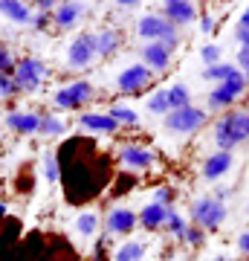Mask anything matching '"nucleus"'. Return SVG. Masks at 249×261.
Segmentation results:
<instances>
[{
    "mask_svg": "<svg viewBox=\"0 0 249 261\" xmlns=\"http://www.w3.org/2000/svg\"><path fill=\"white\" fill-rule=\"evenodd\" d=\"M0 18L15 23V27H32L35 20V6H26L20 0H0Z\"/></svg>",
    "mask_w": 249,
    "mask_h": 261,
    "instance_id": "nucleus-17",
    "label": "nucleus"
},
{
    "mask_svg": "<svg viewBox=\"0 0 249 261\" xmlns=\"http://www.w3.org/2000/svg\"><path fill=\"white\" fill-rule=\"evenodd\" d=\"M206 122H209V111L188 105V108H180V111H171L168 116H162V128L168 134H177V137H188V134H197L200 128H206Z\"/></svg>",
    "mask_w": 249,
    "mask_h": 261,
    "instance_id": "nucleus-6",
    "label": "nucleus"
},
{
    "mask_svg": "<svg viewBox=\"0 0 249 261\" xmlns=\"http://www.w3.org/2000/svg\"><path fill=\"white\" fill-rule=\"evenodd\" d=\"M139 226V212L128 209V206H113L104 215V232L107 235H130Z\"/></svg>",
    "mask_w": 249,
    "mask_h": 261,
    "instance_id": "nucleus-11",
    "label": "nucleus"
},
{
    "mask_svg": "<svg viewBox=\"0 0 249 261\" xmlns=\"http://www.w3.org/2000/svg\"><path fill=\"white\" fill-rule=\"evenodd\" d=\"M6 212H9V209H6V203H3V200H0V218H6Z\"/></svg>",
    "mask_w": 249,
    "mask_h": 261,
    "instance_id": "nucleus-42",
    "label": "nucleus"
},
{
    "mask_svg": "<svg viewBox=\"0 0 249 261\" xmlns=\"http://www.w3.org/2000/svg\"><path fill=\"white\" fill-rule=\"evenodd\" d=\"M243 90H246V79H243V73L238 70L232 79H226V82H220V84L212 87V93L206 96V111H212V113L232 111L235 102L243 96Z\"/></svg>",
    "mask_w": 249,
    "mask_h": 261,
    "instance_id": "nucleus-5",
    "label": "nucleus"
},
{
    "mask_svg": "<svg viewBox=\"0 0 249 261\" xmlns=\"http://www.w3.org/2000/svg\"><path fill=\"white\" fill-rule=\"evenodd\" d=\"M78 125L84 130H93V134H116L119 130V122L113 119L110 113H99V111L81 113L78 116Z\"/></svg>",
    "mask_w": 249,
    "mask_h": 261,
    "instance_id": "nucleus-19",
    "label": "nucleus"
},
{
    "mask_svg": "<svg viewBox=\"0 0 249 261\" xmlns=\"http://www.w3.org/2000/svg\"><path fill=\"white\" fill-rule=\"evenodd\" d=\"M102 229V215L93 212V209H84L78 218H75V232L81 235V238H96Z\"/></svg>",
    "mask_w": 249,
    "mask_h": 261,
    "instance_id": "nucleus-23",
    "label": "nucleus"
},
{
    "mask_svg": "<svg viewBox=\"0 0 249 261\" xmlns=\"http://www.w3.org/2000/svg\"><path fill=\"white\" fill-rule=\"evenodd\" d=\"M226 203L217 200L214 195H203V197H194L191 206H188V218H191L194 226H200L203 232H214V229H220L223 221H226Z\"/></svg>",
    "mask_w": 249,
    "mask_h": 261,
    "instance_id": "nucleus-4",
    "label": "nucleus"
},
{
    "mask_svg": "<svg viewBox=\"0 0 249 261\" xmlns=\"http://www.w3.org/2000/svg\"><path fill=\"white\" fill-rule=\"evenodd\" d=\"M168 99H171V111H180V108L194 105L191 102V90H188L183 82H177V84H171V87H168Z\"/></svg>",
    "mask_w": 249,
    "mask_h": 261,
    "instance_id": "nucleus-29",
    "label": "nucleus"
},
{
    "mask_svg": "<svg viewBox=\"0 0 249 261\" xmlns=\"http://www.w3.org/2000/svg\"><path fill=\"white\" fill-rule=\"evenodd\" d=\"M238 27H243V29H249V6L243 12H240V18H238Z\"/></svg>",
    "mask_w": 249,
    "mask_h": 261,
    "instance_id": "nucleus-41",
    "label": "nucleus"
},
{
    "mask_svg": "<svg viewBox=\"0 0 249 261\" xmlns=\"http://www.w3.org/2000/svg\"><path fill=\"white\" fill-rule=\"evenodd\" d=\"M41 134L49 137V140H56V137H64L67 134V122L61 116H52V113H46L41 116Z\"/></svg>",
    "mask_w": 249,
    "mask_h": 261,
    "instance_id": "nucleus-28",
    "label": "nucleus"
},
{
    "mask_svg": "<svg viewBox=\"0 0 249 261\" xmlns=\"http://www.w3.org/2000/svg\"><path fill=\"white\" fill-rule=\"evenodd\" d=\"M93 99H96V87L87 79H75L73 84L58 87L52 93V105L58 111H81L84 105H90Z\"/></svg>",
    "mask_w": 249,
    "mask_h": 261,
    "instance_id": "nucleus-8",
    "label": "nucleus"
},
{
    "mask_svg": "<svg viewBox=\"0 0 249 261\" xmlns=\"http://www.w3.org/2000/svg\"><path fill=\"white\" fill-rule=\"evenodd\" d=\"M41 174H44V180L49 183V186L61 183V166H58V154H52V151H44V154H41Z\"/></svg>",
    "mask_w": 249,
    "mask_h": 261,
    "instance_id": "nucleus-26",
    "label": "nucleus"
},
{
    "mask_svg": "<svg viewBox=\"0 0 249 261\" xmlns=\"http://www.w3.org/2000/svg\"><path fill=\"white\" fill-rule=\"evenodd\" d=\"M174 197H177V192L171 186H159L157 192H154V203H159V206H165L168 209V206L174 203Z\"/></svg>",
    "mask_w": 249,
    "mask_h": 261,
    "instance_id": "nucleus-34",
    "label": "nucleus"
},
{
    "mask_svg": "<svg viewBox=\"0 0 249 261\" xmlns=\"http://www.w3.org/2000/svg\"><path fill=\"white\" fill-rule=\"evenodd\" d=\"M119 9H125V12H130V9H136V6H142V3H136V0H122V3H116Z\"/></svg>",
    "mask_w": 249,
    "mask_h": 261,
    "instance_id": "nucleus-40",
    "label": "nucleus"
},
{
    "mask_svg": "<svg viewBox=\"0 0 249 261\" xmlns=\"http://www.w3.org/2000/svg\"><path fill=\"white\" fill-rule=\"evenodd\" d=\"M162 224H165V206L154 203V200L142 206V212H139V226L142 229L157 232V229H162Z\"/></svg>",
    "mask_w": 249,
    "mask_h": 261,
    "instance_id": "nucleus-21",
    "label": "nucleus"
},
{
    "mask_svg": "<svg viewBox=\"0 0 249 261\" xmlns=\"http://www.w3.org/2000/svg\"><path fill=\"white\" fill-rule=\"evenodd\" d=\"M154 79H157V75H154L145 64H142V61H139V64L125 67V70L116 75V90H119V93H125V96H139V93H145V90H151Z\"/></svg>",
    "mask_w": 249,
    "mask_h": 261,
    "instance_id": "nucleus-9",
    "label": "nucleus"
},
{
    "mask_svg": "<svg viewBox=\"0 0 249 261\" xmlns=\"http://www.w3.org/2000/svg\"><path fill=\"white\" fill-rule=\"evenodd\" d=\"M246 215H249V200H246Z\"/></svg>",
    "mask_w": 249,
    "mask_h": 261,
    "instance_id": "nucleus-45",
    "label": "nucleus"
},
{
    "mask_svg": "<svg viewBox=\"0 0 249 261\" xmlns=\"http://www.w3.org/2000/svg\"><path fill=\"white\" fill-rule=\"evenodd\" d=\"M243 79H246V87H249V70H246V73H243Z\"/></svg>",
    "mask_w": 249,
    "mask_h": 261,
    "instance_id": "nucleus-44",
    "label": "nucleus"
},
{
    "mask_svg": "<svg viewBox=\"0 0 249 261\" xmlns=\"http://www.w3.org/2000/svg\"><path fill=\"white\" fill-rule=\"evenodd\" d=\"M200 58H203L206 67H214L223 61V49L217 44H206V47H200Z\"/></svg>",
    "mask_w": 249,
    "mask_h": 261,
    "instance_id": "nucleus-31",
    "label": "nucleus"
},
{
    "mask_svg": "<svg viewBox=\"0 0 249 261\" xmlns=\"http://www.w3.org/2000/svg\"><path fill=\"white\" fill-rule=\"evenodd\" d=\"M238 252H240V255H249V229H246V232H240V238H238Z\"/></svg>",
    "mask_w": 249,
    "mask_h": 261,
    "instance_id": "nucleus-39",
    "label": "nucleus"
},
{
    "mask_svg": "<svg viewBox=\"0 0 249 261\" xmlns=\"http://www.w3.org/2000/svg\"><path fill=\"white\" fill-rule=\"evenodd\" d=\"M15 93H20L15 79H12L9 73H0V99H12Z\"/></svg>",
    "mask_w": 249,
    "mask_h": 261,
    "instance_id": "nucleus-33",
    "label": "nucleus"
},
{
    "mask_svg": "<svg viewBox=\"0 0 249 261\" xmlns=\"http://www.w3.org/2000/svg\"><path fill=\"white\" fill-rule=\"evenodd\" d=\"M212 261H232V258H226V255H214Z\"/></svg>",
    "mask_w": 249,
    "mask_h": 261,
    "instance_id": "nucleus-43",
    "label": "nucleus"
},
{
    "mask_svg": "<svg viewBox=\"0 0 249 261\" xmlns=\"http://www.w3.org/2000/svg\"><path fill=\"white\" fill-rule=\"evenodd\" d=\"M96 61V47H93V38H90V29H84L70 41L67 47V64L73 70H87V67Z\"/></svg>",
    "mask_w": 249,
    "mask_h": 261,
    "instance_id": "nucleus-10",
    "label": "nucleus"
},
{
    "mask_svg": "<svg viewBox=\"0 0 249 261\" xmlns=\"http://www.w3.org/2000/svg\"><path fill=\"white\" fill-rule=\"evenodd\" d=\"M139 56H142V64L157 75V73H165L168 67H171V61H174V49H168L165 44H142Z\"/></svg>",
    "mask_w": 249,
    "mask_h": 261,
    "instance_id": "nucleus-14",
    "label": "nucleus"
},
{
    "mask_svg": "<svg viewBox=\"0 0 249 261\" xmlns=\"http://www.w3.org/2000/svg\"><path fill=\"white\" fill-rule=\"evenodd\" d=\"M145 255H148L145 241H122L113 250L110 261H145Z\"/></svg>",
    "mask_w": 249,
    "mask_h": 261,
    "instance_id": "nucleus-22",
    "label": "nucleus"
},
{
    "mask_svg": "<svg viewBox=\"0 0 249 261\" xmlns=\"http://www.w3.org/2000/svg\"><path fill=\"white\" fill-rule=\"evenodd\" d=\"M46 73H49V70H46V64L38 56H23V58H18L12 79H15L20 93H38L41 84H44V79H46Z\"/></svg>",
    "mask_w": 249,
    "mask_h": 261,
    "instance_id": "nucleus-7",
    "label": "nucleus"
},
{
    "mask_svg": "<svg viewBox=\"0 0 249 261\" xmlns=\"http://www.w3.org/2000/svg\"><path fill=\"white\" fill-rule=\"evenodd\" d=\"M119 163L125 168H133V171H148L157 163V154L145 145H122L119 148Z\"/></svg>",
    "mask_w": 249,
    "mask_h": 261,
    "instance_id": "nucleus-15",
    "label": "nucleus"
},
{
    "mask_svg": "<svg viewBox=\"0 0 249 261\" xmlns=\"http://www.w3.org/2000/svg\"><path fill=\"white\" fill-rule=\"evenodd\" d=\"M235 44H238V49H246L249 53V29L235 27Z\"/></svg>",
    "mask_w": 249,
    "mask_h": 261,
    "instance_id": "nucleus-37",
    "label": "nucleus"
},
{
    "mask_svg": "<svg viewBox=\"0 0 249 261\" xmlns=\"http://www.w3.org/2000/svg\"><path fill=\"white\" fill-rule=\"evenodd\" d=\"M235 67H238L240 73H246L249 70V53L246 49H238V53H235Z\"/></svg>",
    "mask_w": 249,
    "mask_h": 261,
    "instance_id": "nucleus-38",
    "label": "nucleus"
},
{
    "mask_svg": "<svg viewBox=\"0 0 249 261\" xmlns=\"http://www.w3.org/2000/svg\"><path fill=\"white\" fill-rule=\"evenodd\" d=\"M232 168H235V154H232V151H212V154L203 160L200 174H203V180H209V183H217L220 177L229 174Z\"/></svg>",
    "mask_w": 249,
    "mask_h": 261,
    "instance_id": "nucleus-12",
    "label": "nucleus"
},
{
    "mask_svg": "<svg viewBox=\"0 0 249 261\" xmlns=\"http://www.w3.org/2000/svg\"><path fill=\"white\" fill-rule=\"evenodd\" d=\"M183 244H188V247H203V244H206V232L200 229V226L188 224V229H185V235H183Z\"/></svg>",
    "mask_w": 249,
    "mask_h": 261,
    "instance_id": "nucleus-32",
    "label": "nucleus"
},
{
    "mask_svg": "<svg viewBox=\"0 0 249 261\" xmlns=\"http://www.w3.org/2000/svg\"><path fill=\"white\" fill-rule=\"evenodd\" d=\"M148 113H157V116H168L171 113V99H168V87H157L154 93L145 99Z\"/></svg>",
    "mask_w": 249,
    "mask_h": 261,
    "instance_id": "nucleus-24",
    "label": "nucleus"
},
{
    "mask_svg": "<svg viewBox=\"0 0 249 261\" xmlns=\"http://www.w3.org/2000/svg\"><path fill=\"white\" fill-rule=\"evenodd\" d=\"M212 140L217 151H235L249 142V108H232L220 113L212 125Z\"/></svg>",
    "mask_w": 249,
    "mask_h": 261,
    "instance_id": "nucleus-2",
    "label": "nucleus"
},
{
    "mask_svg": "<svg viewBox=\"0 0 249 261\" xmlns=\"http://www.w3.org/2000/svg\"><path fill=\"white\" fill-rule=\"evenodd\" d=\"M235 73H238V67L232 64V61H220V64H214V67H203L200 79H206V82H214V84H220V82H226V79H232Z\"/></svg>",
    "mask_w": 249,
    "mask_h": 261,
    "instance_id": "nucleus-27",
    "label": "nucleus"
},
{
    "mask_svg": "<svg viewBox=\"0 0 249 261\" xmlns=\"http://www.w3.org/2000/svg\"><path fill=\"white\" fill-rule=\"evenodd\" d=\"M162 229H165L168 235H174L177 241H183L185 229H188V221H185L183 215L177 212L174 206H168V209H165V224H162Z\"/></svg>",
    "mask_w": 249,
    "mask_h": 261,
    "instance_id": "nucleus-25",
    "label": "nucleus"
},
{
    "mask_svg": "<svg viewBox=\"0 0 249 261\" xmlns=\"http://www.w3.org/2000/svg\"><path fill=\"white\" fill-rule=\"evenodd\" d=\"M200 32H203V35H212V32H217V20H214L209 12H200Z\"/></svg>",
    "mask_w": 249,
    "mask_h": 261,
    "instance_id": "nucleus-36",
    "label": "nucleus"
},
{
    "mask_svg": "<svg viewBox=\"0 0 249 261\" xmlns=\"http://www.w3.org/2000/svg\"><path fill=\"white\" fill-rule=\"evenodd\" d=\"M136 35L145 41V44H165L168 49H177L183 44L180 38V29L174 23H168L159 12H148L136 20Z\"/></svg>",
    "mask_w": 249,
    "mask_h": 261,
    "instance_id": "nucleus-3",
    "label": "nucleus"
},
{
    "mask_svg": "<svg viewBox=\"0 0 249 261\" xmlns=\"http://www.w3.org/2000/svg\"><path fill=\"white\" fill-rule=\"evenodd\" d=\"M96 145H99L96 140L73 137L58 151V157H70V163H58L61 166V186H64V195L70 203H87V200L102 195L104 186L110 183V166Z\"/></svg>",
    "mask_w": 249,
    "mask_h": 261,
    "instance_id": "nucleus-1",
    "label": "nucleus"
},
{
    "mask_svg": "<svg viewBox=\"0 0 249 261\" xmlns=\"http://www.w3.org/2000/svg\"><path fill=\"white\" fill-rule=\"evenodd\" d=\"M6 128L9 130H15V134H41V116L38 113H32V111H12V113H6Z\"/></svg>",
    "mask_w": 249,
    "mask_h": 261,
    "instance_id": "nucleus-18",
    "label": "nucleus"
},
{
    "mask_svg": "<svg viewBox=\"0 0 249 261\" xmlns=\"http://www.w3.org/2000/svg\"><path fill=\"white\" fill-rule=\"evenodd\" d=\"M93 47H96V58H107L113 53H119L122 47V32L113 27H102V29H90Z\"/></svg>",
    "mask_w": 249,
    "mask_h": 261,
    "instance_id": "nucleus-16",
    "label": "nucleus"
},
{
    "mask_svg": "<svg viewBox=\"0 0 249 261\" xmlns=\"http://www.w3.org/2000/svg\"><path fill=\"white\" fill-rule=\"evenodd\" d=\"M159 15H162L168 23H174L177 29H180V27H188V23H194V20L200 18L197 3H188V0H168V3H162Z\"/></svg>",
    "mask_w": 249,
    "mask_h": 261,
    "instance_id": "nucleus-13",
    "label": "nucleus"
},
{
    "mask_svg": "<svg viewBox=\"0 0 249 261\" xmlns=\"http://www.w3.org/2000/svg\"><path fill=\"white\" fill-rule=\"evenodd\" d=\"M84 15V3H58L52 12V23L56 29H73Z\"/></svg>",
    "mask_w": 249,
    "mask_h": 261,
    "instance_id": "nucleus-20",
    "label": "nucleus"
},
{
    "mask_svg": "<svg viewBox=\"0 0 249 261\" xmlns=\"http://www.w3.org/2000/svg\"><path fill=\"white\" fill-rule=\"evenodd\" d=\"M15 64H18V61L12 58V53L0 44V73H9L12 75V73H15Z\"/></svg>",
    "mask_w": 249,
    "mask_h": 261,
    "instance_id": "nucleus-35",
    "label": "nucleus"
},
{
    "mask_svg": "<svg viewBox=\"0 0 249 261\" xmlns=\"http://www.w3.org/2000/svg\"><path fill=\"white\" fill-rule=\"evenodd\" d=\"M107 113L119 122V128H122V125H128V128H136V125H139V113L133 111V108H128V105H113Z\"/></svg>",
    "mask_w": 249,
    "mask_h": 261,
    "instance_id": "nucleus-30",
    "label": "nucleus"
}]
</instances>
